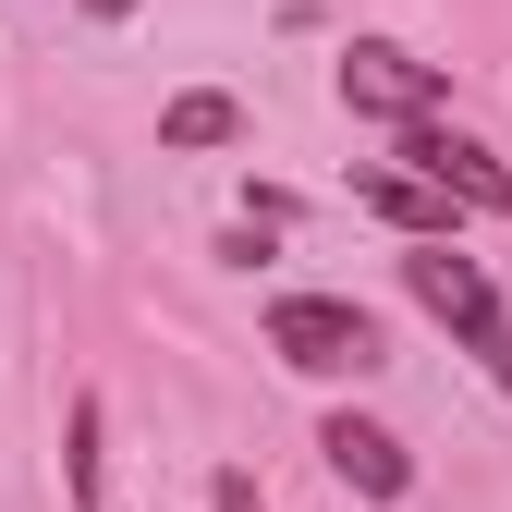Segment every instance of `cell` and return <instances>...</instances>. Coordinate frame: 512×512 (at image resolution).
<instances>
[{
  "instance_id": "obj_1",
  "label": "cell",
  "mask_w": 512,
  "mask_h": 512,
  "mask_svg": "<svg viewBox=\"0 0 512 512\" xmlns=\"http://www.w3.org/2000/svg\"><path fill=\"white\" fill-rule=\"evenodd\" d=\"M403 293H415L439 330H452V342L500 378V391H512V305H500V281L476 269L464 244H415V256H403Z\"/></svg>"
},
{
  "instance_id": "obj_2",
  "label": "cell",
  "mask_w": 512,
  "mask_h": 512,
  "mask_svg": "<svg viewBox=\"0 0 512 512\" xmlns=\"http://www.w3.org/2000/svg\"><path fill=\"white\" fill-rule=\"evenodd\" d=\"M269 354L293 378H378L391 366V342H378V317L354 293H281L269 305Z\"/></svg>"
},
{
  "instance_id": "obj_3",
  "label": "cell",
  "mask_w": 512,
  "mask_h": 512,
  "mask_svg": "<svg viewBox=\"0 0 512 512\" xmlns=\"http://www.w3.org/2000/svg\"><path fill=\"white\" fill-rule=\"evenodd\" d=\"M342 110H354V122H391V135H415V122L452 110V74H439V61H415L403 37H354V49H342Z\"/></svg>"
},
{
  "instance_id": "obj_4",
  "label": "cell",
  "mask_w": 512,
  "mask_h": 512,
  "mask_svg": "<svg viewBox=\"0 0 512 512\" xmlns=\"http://www.w3.org/2000/svg\"><path fill=\"white\" fill-rule=\"evenodd\" d=\"M391 171H415L427 196H452V208H476V220H512V171H500L476 135H452V122H415Z\"/></svg>"
},
{
  "instance_id": "obj_5",
  "label": "cell",
  "mask_w": 512,
  "mask_h": 512,
  "mask_svg": "<svg viewBox=\"0 0 512 512\" xmlns=\"http://www.w3.org/2000/svg\"><path fill=\"white\" fill-rule=\"evenodd\" d=\"M317 452H330V476H342L354 500H403V488H415V452H403L378 415H330V427H317Z\"/></svg>"
},
{
  "instance_id": "obj_6",
  "label": "cell",
  "mask_w": 512,
  "mask_h": 512,
  "mask_svg": "<svg viewBox=\"0 0 512 512\" xmlns=\"http://www.w3.org/2000/svg\"><path fill=\"white\" fill-rule=\"evenodd\" d=\"M354 196H366L378 220H391V232H415V244H452V220H464L452 196H427V183H415V171H391V159H378V171L354 183Z\"/></svg>"
},
{
  "instance_id": "obj_7",
  "label": "cell",
  "mask_w": 512,
  "mask_h": 512,
  "mask_svg": "<svg viewBox=\"0 0 512 512\" xmlns=\"http://www.w3.org/2000/svg\"><path fill=\"white\" fill-rule=\"evenodd\" d=\"M159 135H171V147H232V135H244V110H232L220 86H183V98L159 110Z\"/></svg>"
},
{
  "instance_id": "obj_8",
  "label": "cell",
  "mask_w": 512,
  "mask_h": 512,
  "mask_svg": "<svg viewBox=\"0 0 512 512\" xmlns=\"http://www.w3.org/2000/svg\"><path fill=\"white\" fill-rule=\"evenodd\" d=\"M98 427H110V403L74 391V452H61V464H74V500H86V512H98V488H110V476H98Z\"/></svg>"
},
{
  "instance_id": "obj_9",
  "label": "cell",
  "mask_w": 512,
  "mask_h": 512,
  "mask_svg": "<svg viewBox=\"0 0 512 512\" xmlns=\"http://www.w3.org/2000/svg\"><path fill=\"white\" fill-rule=\"evenodd\" d=\"M208 512H269V500H256V476H208Z\"/></svg>"
},
{
  "instance_id": "obj_10",
  "label": "cell",
  "mask_w": 512,
  "mask_h": 512,
  "mask_svg": "<svg viewBox=\"0 0 512 512\" xmlns=\"http://www.w3.org/2000/svg\"><path fill=\"white\" fill-rule=\"evenodd\" d=\"M86 13H98V25H122V13H135V0H86Z\"/></svg>"
}]
</instances>
